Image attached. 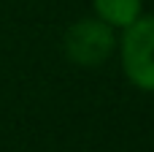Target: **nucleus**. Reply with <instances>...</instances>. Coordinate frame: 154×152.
<instances>
[{"label":"nucleus","mask_w":154,"mask_h":152,"mask_svg":"<svg viewBox=\"0 0 154 152\" xmlns=\"http://www.w3.org/2000/svg\"><path fill=\"white\" fill-rule=\"evenodd\" d=\"M65 57L79 65V68H100L116 49V35L114 27L100 22L97 16L79 19L68 27L65 41H62Z\"/></svg>","instance_id":"f03ea898"},{"label":"nucleus","mask_w":154,"mask_h":152,"mask_svg":"<svg viewBox=\"0 0 154 152\" xmlns=\"http://www.w3.org/2000/svg\"><path fill=\"white\" fill-rule=\"evenodd\" d=\"M95 16L114 30L130 27L143 14V0H92Z\"/></svg>","instance_id":"7ed1b4c3"},{"label":"nucleus","mask_w":154,"mask_h":152,"mask_svg":"<svg viewBox=\"0 0 154 152\" xmlns=\"http://www.w3.org/2000/svg\"><path fill=\"white\" fill-rule=\"evenodd\" d=\"M122 71L127 82L143 92H154V16L141 14L119 41Z\"/></svg>","instance_id":"f257e3e1"}]
</instances>
